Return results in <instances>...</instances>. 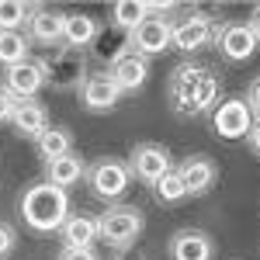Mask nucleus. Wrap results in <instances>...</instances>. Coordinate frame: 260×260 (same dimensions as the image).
<instances>
[{
	"instance_id": "nucleus-1",
	"label": "nucleus",
	"mask_w": 260,
	"mask_h": 260,
	"mask_svg": "<svg viewBox=\"0 0 260 260\" xmlns=\"http://www.w3.org/2000/svg\"><path fill=\"white\" fill-rule=\"evenodd\" d=\"M167 101L177 118H194L205 111H215L219 104V77L198 66V62H180L167 77Z\"/></svg>"
},
{
	"instance_id": "nucleus-2",
	"label": "nucleus",
	"mask_w": 260,
	"mask_h": 260,
	"mask_svg": "<svg viewBox=\"0 0 260 260\" xmlns=\"http://www.w3.org/2000/svg\"><path fill=\"white\" fill-rule=\"evenodd\" d=\"M21 219L28 222V229L35 233H59L66 215H70V194L49 184V180H35L18 201Z\"/></svg>"
},
{
	"instance_id": "nucleus-3",
	"label": "nucleus",
	"mask_w": 260,
	"mask_h": 260,
	"mask_svg": "<svg viewBox=\"0 0 260 260\" xmlns=\"http://www.w3.org/2000/svg\"><path fill=\"white\" fill-rule=\"evenodd\" d=\"M142 229H146V215H142L136 205H108L104 212L98 215V233L101 240L108 243L111 250H132V243L142 236Z\"/></svg>"
},
{
	"instance_id": "nucleus-4",
	"label": "nucleus",
	"mask_w": 260,
	"mask_h": 260,
	"mask_svg": "<svg viewBox=\"0 0 260 260\" xmlns=\"http://www.w3.org/2000/svg\"><path fill=\"white\" fill-rule=\"evenodd\" d=\"M83 180H87L94 198L118 205L125 198V191H128V184H132V174H128V163L118 160V156H98L94 163H87Z\"/></svg>"
},
{
	"instance_id": "nucleus-5",
	"label": "nucleus",
	"mask_w": 260,
	"mask_h": 260,
	"mask_svg": "<svg viewBox=\"0 0 260 260\" xmlns=\"http://www.w3.org/2000/svg\"><path fill=\"white\" fill-rule=\"evenodd\" d=\"M39 62H42V73H45V83L52 90H80V83L87 80V56L80 49L59 45L49 56H42Z\"/></svg>"
},
{
	"instance_id": "nucleus-6",
	"label": "nucleus",
	"mask_w": 260,
	"mask_h": 260,
	"mask_svg": "<svg viewBox=\"0 0 260 260\" xmlns=\"http://www.w3.org/2000/svg\"><path fill=\"white\" fill-rule=\"evenodd\" d=\"M215 28L219 21L208 18L205 11H187L170 24V49L177 52H201L215 42Z\"/></svg>"
},
{
	"instance_id": "nucleus-7",
	"label": "nucleus",
	"mask_w": 260,
	"mask_h": 260,
	"mask_svg": "<svg viewBox=\"0 0 260 260\" xmlns=\"http://www.w3.org/2000/svg\"><path fill=\"white\" fill-rule=\"evenodd\" d=\"M125 163H128L132 180H142V184H149V187H153L167 170H174V156H170V149L160 146V142H136Z\"/></svg>"
},
{
	"instance_id": "nucleus-8",
	"label": "nucleus",
	"mask_w": 260,
	"mask_h": 260,
	"mask_svg": "<svg viewBox=\"0 0 260 260\" xmlns=\"http://www.w3.org/2000/svg\"><path fill=\"white\" fill-rule=\"evenodd\" d=\"M212 45L222 52V59H229V62H246L260 49L257 35H253V28L246 21H219Z\"/></svg>"
},
{
	"instance_id": "nucleus-9",
	"label": "nucleus",
	"mask_w": 260,
	"mask_h": 260,
	"mask_svg": "<svg viewBox=\"0 0 260 260\" xmlns=\"http://www.w3.org/2000/svg\"><path fill=\"white\" fill-rule=\"evenodd\" d=\"M174 170H177L180 180H184L187 198H205V194L215 187V180H219V167H215V160H212L208 153H191V156H184Z\"/></svg>"
},
{
	"instance_id": "nucleus-10",
	"label": "nucleus",
	"mask_w": 260,
	"mask_h": 260,
	"mask_svg": "<svg viewBox=\"0 0 260 260\" xmlns=\"http://www.w3.org/2000/svg\"><path fill=\"white\" fill-rule=\"evenodd\" d=\"M14 101H31L39 98V90L45 87V73H42L39 59H24L4 70V83H0Z\"/></svg>"
},
{
	"instance_id": "nucleus-11",
	"label": "nucleus",
	"mask_w": 260,
	"mask_h": 260,
	"mask_svg": "<svg viewBox=\"0 0 260 260\" xmlns=\"http://www.w3.org/2000/svg\"><path fill=\"white\" fill-rule=\"evenodd\" d=\"M250 125H253V118H250V108L243 104V98H225L212 111V128L219 139H246Z\"/></svg>"
},
{
	"instance_id": "nucleus-12",
	"label": "nucleus",
	"mask_w": 260,
	"mask_h": 260,
	"mask_svg": "<svg viewBox=\"0 0 260 260\" xmlns=\"http://www.w3.org/2000/svg\"><path fill=\"white\" fill-rule=\"evenodd\" d=\"M118 101H121V90L115 87L111 73H87V80L80 83V104L87 111H94V115L115 111Z\"/></svg>"
},
{
	"instance_id": "nucleus-13",
	"label": "nucleus",
	"mask_w": 260,
	"mask_h": 260,
	"mask_svg": "<svg viewBox=\"0 0 260 260\" xmlns=\"http://www.w3.org/2000/svg\"><path fill=\"white\" fill-rule=\"evenodd\" d=\"M62 24L66 14L56 7H35V14L28 18V42L31 45H45V49H59L62 45Z\"/></svg>"
},
{
	"instance_id": "nucleus-14",
	"label": "nucleus",
	"mask_w": 260,
	"mask_h": 260,
	"mask_svg": "<svg viewBox=\"0 0 260 260\" xmlns=\"http://www.w3.org/2000/svg\"><path fill=\"white\" fill-rule=\"evenodd\" d=\"M170 24H174V21H167L163 14H149V18L132 31V49H136L139 56H146V59L167 52V49H170Z\"/></svg>"
},
{
	"instance_id": "nucleus-15",
	"label": "nucleus",
	"mask_w": 260,
	"mask_h": 260,
	"mask_svg": "<svg viewBox=\"0 0 260 260\" xmlns=\"http://www.w3.org/2000/svg\"><path fill=\"white\" fill-rule=\"evenodd\" d=\"M170 260H212L215 257V243L205 229H177L170 243Z\"/></svg>"
},
{
	"instance_id": "nucleus-16",
	"label": "nucleus",
	"mask_w": 260,
	"mask_h": 260,
	"mask_svg": "<svg viewBox=\"0 0 260 260\" xmlns=\"http://www.w3.org/2000/svg\"><path fill=\"white\" fill-rule=\"evenodd\" d=\"M90 49H94V59H98L101 66H115V62L125 59L128 52H136V49H132V31H125L118 24L98 28V39L90 42Z\"/></svg>"
},
{
	"instance_id": "nucleus-17",
	"label": "nucleus",
	"mask_w": 260,
	"mask_h": 260,
	"mask_svg": "<svg viewBox=\"0 0 260 260\" xmlns=\"http://www.w3.org/2000/svg\"><path fill=\"white\" fill-rule=\"evenodd\" d=\"M11 125H14V132H18L21 139H39L42 132L49 128V111H45V104L39 98L31 101H18V108H14V115H11Z\"/></svg>"
},
{
	"instance_id": "nucleus-18",
	"label": "nucleus",
	"mask_w": 260,
	"mask_h": 260,
	"mask_svg": "<svg viewBox=\"0 0 260 260\" xmlns=\"http://www.w3.org/2000/svg\"><path fill=\"white\" fill-rule=\"evenodd\" d=\"M59 240H62V246H94L101 240L98 215H90V212H70L66 222H62V229H59Z\"/></svg>"
},
{
	"instance_id": "nucleus-19",
	"label": "nucleus",
	"mask_w": 260,
	"mask_h": 260,
	"mask_svg": "<svg viewBox=\"0 0 260 260\" xmlns=\"http://www.w3.org/2000/svg\"><path fill=\"white\" fill-rule=\"evenodd\" d=\"M146 77H149V59L139 56V52H128L125 59H118L111 66V80H115V87L121 94H136L146 83Z\"/></svg>"
},
{
	"instance_id": "nucleus-20",
	"label": "nucleus",
	"mask_w": 260,
	"mask_h": 260,
	"mask_svg": "<svg viewBox=\"0 0 260 260\" xmlns=\"http://www.w3.org/2000/svg\"><path fill=\"white\" fill-rule=\"evenodd\" d=\"M83 174H87V160H83L80 153H66L59 160L45 163V180L49 184H56V187H73V184H80Z\"/></svg>"
},
{
	"instance_id": "nucleus-21",
	"label": "nucleus",
	"mask_w": 260,
	"mask_h": 260,
	"mask_svg": "<svg viewBox=\"0 0 260 260\" xmlns=\"http://www.w3.org/2000/svg\"><path fill=\"white\" fill-rule=\"evenodd\" d=\"M35 149H39V156L45 163L59 160L66 153H73V132H70L66 125H49L39 139H35Z\"/></svg>"
},
{
	"instance_id": "nucleus-22",
	"label": "nucleus",
	"mask_w": 260,
	"mask_h": 260,
	"mask_svg": "<svg viewBox=\"0 0 260 260\" xmlns=\"http://www.w3.org/2000/svg\"><path fill=\"white\" fill-rule=\"evenodd\" d=\"M98 21L90 18V14H66V24H62V45H70V49H87L90 42L98 39Z\"/></svg>"
},
{
	"instance_id": "nucleus-23",
	"label": "nucleus",
	"mask_w": 260,
	"mask_h": 260,
	"mask_svg": "<svg viewBox=\"0 0 260 260\" xmlns=\"http://www.w3.org/2000/svg\"><path fill=\"white\" fill-rule=\"evenodd\" d=\"M146 18H149V4H139V0H118L111 7V24H118L125 31H136Z\"/></svg>"
},
{
	"instance_id": "nucleus-24",
	"label": "nucleus",
	"mask_w": 260,
	"mask_h": 260,
	"mask_svg": "<svg viewBox=\"0 0 260 260\" xmlns=\"http://www.w3.org/2000/svg\"><path fill=\"white\" fill-rule=\"evenodd\" d=\"M28 35L24 31H0V66L7 70V66H14V62H24L31 59L28 56Z\"/></svg>"
},
{
	"instance_id": "nucleus-25",
	"label": "nucleus",
	"mask_w": 260,
	"mask_h": 260,
	"mask_svg": "<svg viewBox=\"0 0 260 260\" xmlns=\"http://www.w3.org/2000/svg\"><path fill=\"white\" fill-rule=\"evenodd\" d=\"M35 14V4L24 0H0V31H21Z\"/></svg>"
},
{
	"instance_id": "nucleus-26",
	"label": "nucleus",
	"mask_w": 260,
	"mask_h": 260,
	"mask_svg": "<svg viewBox=\"0 0 260 260\" xmlns=\"http://www.w3.org/2000/svg\"><path fill=\"white\" fill-rule=\"evenodd\" d=\"M153 198L160 201V205H177V201L187 198V191H184V180H180L177 170H167L156 184H153Z\"/></svg>"
},
{
	"instance_id": "nucleus-27",
	"label": "nucleus",
	"mask_w": 260,
	"mask_h": 260,
	"mask_svg": "<svg viewBox=\"0 0 260 260\" xmlns=\"http://www.w3.org/2000/svg\"><path fill=\"white\" fill-rule=\"evenodd\" d=\"M56 260H101V253L94 246H59Z\"/></svg>"
},
{
	"instance_id": "nucleus-28",
	"label": "nucleus",
	"mask_w": 260,
	"mask_h": 260,
	"mask_svg": "<svg viewBox=\"0 0 260 260\" xmlns=\"http://www.w3.org/2000/svg\"><path fill=\"white\" fill-rule=\"evenodd\" d=\"M14 246H18V229H14L11 222H0V260L11 257Z\"/></svg>"
},
{
	"instance_id": "nucleus-29",
	"label": "nucleus",
	"mask_w": 260,
	"mask_h": 260,
	"mask_svg": "<svg viewBox=\"0 0 260 260\" xmlns=\"http://www.w3.org/2000/svg\"><path fill=\"white\" fill-rule=\"evenodd\" d=\"M243 104L250 108V118L260 121V77H253L250 80V87H246V98H243Z\"/></svg>"
},
{
	"instance_id": "nucleus-30",
	"label": "nucleus",
	"mask_w": 260,
	"mask_h": 260,
	"mask_svg": "<svg viewBox=\"0 0 260 260\" xmlns=\"http://www.w3.org/2000/svg\"><path fill=\"white\" fill-rule=\"evenodd\" d=\"M14 108H18V101H14L7 90H4V87H0V125H7V121H11Z\"/></svg>"
},
{
	"instance_id": "nucleus-31",
	"label": "nucleus",
	"mask_w": 260,
	"mask_h": 260,
	"mask_svg": "<svg viewBox=\"0 0 260 260\" xmlns=\"http://www.w3.org/2000/svg\"><path fill=\"white\" fill-rule=\"evenodd\" d=\"M246 146H250V153H253V156H260V121L250 125V132H246Z\"/></svg>"
},
{
	"instance_id": "nucleus-32",
	"label": "nucleus",
	"mask_w": 260,
	"mask_h": 260,
	"mask_svg": "<svg viewBox=\"0 0 260 260\" xmlns=\"http://www.w3.org/2000/svg\"><path fill=\"white\" fill-rule=\"evenodd\" d=\"M246 24L253 28V35H257V42H260V4L253 7V11H250V21H246Z\"/></svg>"
},
{
	"instance_id": "nucleus-33",
	"label": "nucleus",
	"mask_w": 260,
	"mask_h": 260,
	"mask_svg": "<svg viewBox=\"0 0 260 260\" xmlns=\"http://www.w3.org/2000/svg\"><path fill=\"white\" fill-rule=\"evenodd\" d=\"M118 260H146V257H128V253H118Z\"/></svg>"
}]
</instances>
